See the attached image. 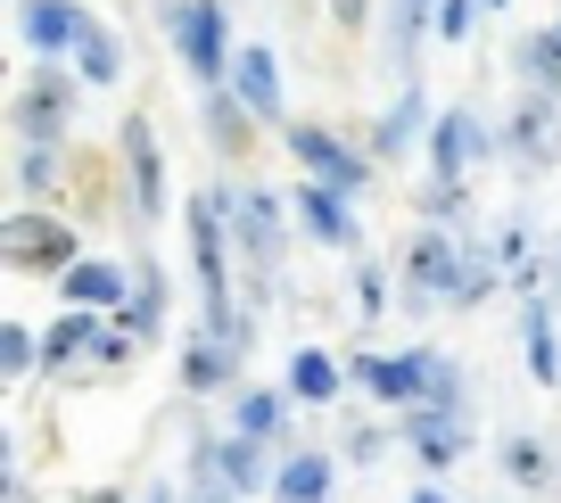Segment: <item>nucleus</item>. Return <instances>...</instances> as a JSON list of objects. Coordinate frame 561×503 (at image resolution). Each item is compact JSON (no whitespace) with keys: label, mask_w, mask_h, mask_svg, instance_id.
Listing matches in <instances>:
<instances>
[{"label":"nucleus","mask_w":561,"mask_h":503,"mask_svg":"<svg viewBox=\"0 0 561 503\" xmlns=\"http://www.w3.org/2000/svg\"><path fill=\"white\" fill-rule=\"evenodd\" d=\"M404 281H413L421 297H455V306L488 297V264H462V248H446V240H413V256H404Z\"/></svg>","instance_id":"1"},{"label":"nucleus","mask_w":561,"mask_h":503,"mask_svg":"<svg viewBox=\"0 0 561 503\" xmlns=\"http://www.w3.org/2000/svg\"><path fill=\"white\" fill-rule=\"evenodd\" d=\"M0 256L18 273H50V264H75V231L58 215H9L0 224Z\"/></svg>","instance_id":"2"},{"label":"nucleus","mask_w":561,"mask_h":503,"mask_svg":"<svg viewBox=\"0 0 561 503\" xmlns=\"http://www.w3.org/2000/svg\"><path fill=\"white\" fill-rule=\"evenodd\" d=\"M18 25H25V42H34L42 58H67V50H83V42L100 34V25H91L83 9H75V0H25V9H18Z\"/></svg>","instance_id":"3"},{"label":"nucleus","mask_w":561,"mask_h":503,"mask_svg":"<svg viewBox=\"0 0 561 503\" xmlns=\"http://www.w3.org/2000/svg\"><path fill=\"white\" fill-rule=\"evenodd\" d=\"M67 116H75V83H67V67H34V75H25V91H18V124H25L34 140H50Z\"/></svg>","instance_id":"4"},{"label":"nucleus","mask_w":561,"mask_h":503,"mask_svg":"<svg viewBox=\"0 0 561 503\" xmlns=\"http://www.w3.org/2000/svg\"><path fill=\"white\" fill-rule=\"evenodd\" d=\"M404 430H413V454L430 470H446V462H462V446H471V421L455 413V404H421L413 421H404Z\"/></svg>","instance_id":"5"},{"label":"nucleus","mask_w":561,"mask_h":503,"mask_svg":"<svg viewBox=\"0 0 561 503\" xmlns=\"http://www.w3.org/2000/svg\"><path fill=\"white\" fill-rule=\"evenodd\" d=\"M182 58H191L198 83H215V75L231 67L224 58V9H215V0H191V9H182Z\"/></svg>","instance_id":"6"},{"label":"nucleus","mask_w":561,"mask_h":503,"mask_svg":"<svg viewBox=\"0 0 561 503\" xmlns=\"http://www.w3.org/2000/svg\"><path fill=\"white\" fill-rule=\"evenodd\" d=\"M289 149H298L306 165H314V182H331V191H364V165H355V157L339 149V140L322 133V124H289Z\"/></svg>","instance_id":"7"},{"label":"nucleus","mask_w":561,"mask_h":503,"mask_svg":"<svg viewBox=\"0 0 561 503\" xmlns=\"http://www.w3.org/2000/svg\"><path fill=\"white\" fill-rule=\"evenodd\" d=\"M273 495L280 503H322V495H331V454H298V462L273 479Z\"/></svg>","instance_id":"8"},{"label":"nucleus","mask_w":561,"mask_h":503,"mask_svg":"<svg viewBox=\"0 0 561 503\" xmlns=\"http://www.w3.org/2000/svg\"><path fill=\"white\" fill-rule=\"evenodd\" d=\"M124 149H133V191H140V215H158V198H165V191H158V140H149V124H140V116L124 124Z\"/></svg>","instance_id":"9"},{"label":"nucleus","mask_w":561,"mask_h":503,"mask_svg":"<svg viewBox=\"0 0 561 503\" xmlns=\"http://www.w3.org/2000/svg\"><path fill=\"white\" fill-rule=\"evenodd\" d=\"M240 100L256 107V116H273V107H280V67H273V50H240Z\"/></svg>","instance_id":"10"},{"label":"nucleus","mask_w":561,"mask_h":503,"mask_svg":"<svg viewBox=\"0 0 561 503\" xmlns=\"http://www.w3.org/2000/svg\"><path fill=\"white\" fill-rule=\"evenodd\" d=\"M479 149H488V140L471 133V116H446V124H438V182H455Z\"/></svg>","instance_id":"11"},{"label":"nucleus","mask_w":561,"mask_h":503,"mask_svg":"<svg viewBox=\"0 0 561 503\" xmlns=\"http://www.w3.org/2000/svg\"><path fill=\"white\" fill-rule=\"evenodd\" d=\"M339 380H347V371H339L322 347H306L298 364H289V388H298V397H314V404H331V397H339Z\"/></svg>","instance_id":"12"},{"label":"nucleus","mask_w":561,"mask_h":503,"mask_svg":"<svg viewBox=\"0 0 561 503\" xmlns=\"http://www.w3.org/2000/svg\"><path fill=\"white\" fill-rule=\"evenodd\" d=\"M306 224H314L322 240H355V224H347V198H339L331 182H314V191H306Z\"/></svg>","instance_id":"13"},{"label":"nucleus","mask_w":561,"mask_h":503,"mask_svg":"<svg viewBox=\"0 0 561 503\" xmlns=\"http://www.w3.org/2000/svg\"><path fill=\"white\" fill-rule=\"evenodd\" d=\"M240 231H248V256H280V224H273V198H240Z\"/></svg>","instance_id":"14"},{"label":"nucleus","mask_w":561,"mask_h":503,"mask_svg":"<svg viewBox=\"0 0 561 503\" xmlns=\"http://www.w3.org/2000/svg\"><path fill=\"white\" fill-rule=\"evenodd\" d=\"M231 355H240V347H231V339H215V347H191V355H182V380H191L198 397H207V388H224Z\"/></svg>","instance_id":"15"},{"label":"nucleus","mask_w":561,"mask_h":503,"mask_svg":"<svg viewBox=\"0 0 561 503\" xmlns=\"http://www.w3.org/2000/svg\"><path fill=\"white\" fill-rule=\"evenodd\" d=\"M215 470H224V487H256L264 479V462H256V437H231V446H215Z\"/></svg>","instance_id":"16"},{"label":"nucleus","mask_w":561,"mask_h":503,"mask_svg":"<svg viewBox=\"0 0 561 503\" xmlns=\"http://www.w3.org/2000/svg\"><path fill=\"white\" fill-rule=\"evenodd\" d=\"M116 289H124L116 264H75V273H67V297H83V306H107Z\"/></svg>","instance_id":"17"},{"label":"nucleus","mask_w":561,"mask_h":503,"mask_svg":"<svg viewBox=\"0 0 561 503\" xmlns=\"http://www.w3.org/2000/svg\"><path fill=\"white\" fill-rule=\"evenodd\" d=\"M504 470H512L520 487H553V462H545L537 437H512V446H504Z\"/></svg>","instance_id":"18"},{"label":"nucleus","mask_w":561,"mask_h":503,"mask_svg":"<svg viewBox=\"0 0 561 503\" xmlns=\"http://www.w3.org/2000/svg\"><path fill=\"white\" fill-rule=\"evenodd\" d=\"M75 67H83L91 83H116V42H107V34H91L83 50H75Z\"/></svg>","instance_id":"19"},{"label":"nucleus","mask_w":561,"mask_h":503,"mask_svg":"<svg viewBox=\"0 0 561 503\" xmlns=\"http://www.w3.org/2000/svg\"><path fill=\"white\" fill-rule=\"evenodd\" d=\"M280 430V397H248L240 404V437H273Z\"/></svg>","instance_id":"20"},{"label":"nucleus","mask_w":561,"mask_h":503,"mask_svg":"<svg viewBox=\"0 0 561 503\" xmlns=\"http://www.w3.org/2000/svg\"><path fill=\"white\" fill-rule=\"evenodd\" d=\"M528 355H537V380H561V355H553V330H545V313H528Z\"/></svg>","instance_id":"21"},{"label":"nucleus","mask_w":561,"mask_h":503,"mask_svg":"<svg viewBox=\"0 0 561 503\" xmlns=\"http://www.w3.org/2000/svg\"><path fill=\"white\" fill-rule=\"evenodd\" d=\"M83 339H91V313H67V322L50 330V364H67V355L83 347Z\"/></svg>","instance_id":"22"},{"label":"nucleus","mask_w":561,"mask_h":503,"mask_svg":"<svg viewBox=\"0 0 561 503\" xmlns=\"http://www.w3.org/2000/svg\"><path fill=\"white\" fill-rule=\"evenodd\" d=\"M0 364L25 371V364H34V339H25V330H0Z\"/></svg>","instance_id":"23"},{"label":"nucleus","mask_w":561,"mask_h":503,"mask_svg":"<svg viewBox=\"0 0 561 503\" xmlns=\"http://www.w3.org/2000/svg\"><path fill=\"white\" fill-rule=\"evenodd\" d=\"M471 18H479L471 0H446V9H438V25H446V34H455V42H462V34H471Z\"/></svg>","instance_id":"24"},{"label":"nucleus","mask_w":561,"mask_h":503,"mask_svg":"<svg viewBox=\"0 0 561 503\" xmlns=\"http://www.w3.org/2000/svg\"><path fill=\"white\" fill-rule=\"evenodd\" d=\"M339 9V25H364V0H331Z\"/></svg>","instance_id":"25"},{"label":"nucleus","mask_w":561,"mask_h":503,"mask_svg":"<svg viewBox=\"0 0 561 503\" xmlns=\"http://www.w3.org/2000/svg\"><path fill=\"white\" fill-rule=\"evenodd\" d=\"M421 9H430V0H404V42H413V25H421Z\"/></svg>","instance_id":"26"},{"label":"nucleus","mask_w":561,"mask_h":503,"mask_svg":"<svg viewBox=\"0 0 561 503\" xmlns=\"http://www.w3.org/2000/svg\"><path fill=\"white\" fill-rule=\"evenodd\" d=\"M413 503H446V495H438V487H421V495H413Z\"/></svg>","instance_id":"27"},{"label":"nucleus","mask_w":561,"mask_h":503,"mask_svg":"<svg viewBox=\"0 0 561 503\" xmlns=\"http://www.w3.org/2000/svg\"><path fill=\"white\" fill-rule=\"evenodd\" d=\"M83 503H116V495H83Z\"/></svg>","instance_id":"28"},{"label":"nucleus","mask_w":561,"mask_h":503,"mask_svg":"<svg viewBox=\"0 0 561 503\" xmlns=\"http://www.w3.org/2000/svg\"><path fill=\"white\" fill-rule=\"evenodd\" d=\"M149 503H165V495H149Z\"/></svg>","instance_id":"29"}]
</instances>
